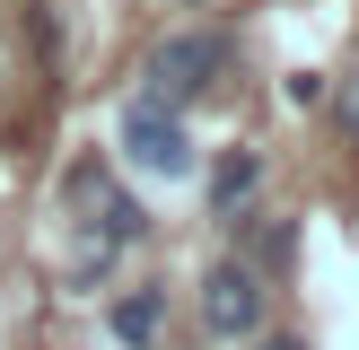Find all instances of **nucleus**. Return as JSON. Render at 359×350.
<instances>
[{
  "mask_svg": "<svg viewBox=\"0 0 359 350\" xmlns=\"http://www.w3.org/2000/svg\"><path fill=\"white\" fill-rule=\"evenodd\" d=\"M114 342H132V350H149L158 332H167V289H132V298H114Z\"/></svg>",
  "mask_w": 359,
  "mask_h": 350,
  "instance_id": "obj_5",
  "label": "nucleus"
},
{
  "mask_svg": "<svg viewBox=\"0 0 359 350\" xmlns=\"http://www.w3.org/2000/svg\"><path fill=\"white\" fill-rule=\"evenodd\" d=\"M62 192H70V210H79V227H88V237H97V262L114 254V245H132L140 227H149V210H140L132 192H123L114 175L97 167V158H79V167H70V184H62Z\"/></svg>",
  "mask_w": 359,
  "mask_h": 350,
  "instance_id": "obj_2",
  "label": "nucleus"
},
{
  "mask_svg": "<svg viewBox=\"0 0 359 350\" xmlns=\"http://www.w3.org/2000/svg\"><path fill=\"white\" fill-rule=\"evenodd\" d=\"M228 70V35H167V44L149 52V97L158 105H193L210 97Z\"/></svg>",
  "mask_w": 359,
  "mask_h": 350,
  "instance_id": "obj_3",
  "label": "nucleus"
},
{
  "mask_svg": "<svg viewBox=\"0 0 359 350\" xmlns=\"http://www.w3.org/2000/svg\"><path fill=\"white\" fill-rule=\"evenodd\" d=\"M202 324L219 332V342H237V332L263 324V280L245 272V262H210V280H202Z\"/></svg>",
  "mask_w": 359,
  "mask_h": 350,
  "instance_id": "obj_4",
  "label": "nucleus"
},
{
  "mask_svg": "<svg viewBox=\"0 0 359 350\" xmlns=\"http://www.w3.org/2000/svg\"><path fill=\"white\" fill-rule=\"evenodd\" d=\"M123 158H132L140 175H167V184H184V175L202 167V149H193V132L175 122V105H158V97L123 105Z\"/></svg>",
  "mask_w": 359,
  "mask_h": 350,
  "instance_id": "obj_1",
  "label": "nucleus"
},
{
  "mask_svg": "<svg viewBox=\"0 0 359 350\" xmlns=\"http://www.w3.org/2000/svg\"><path fill=\"white\" fill-rule=\"evenodd\" d=\"M255 184H263V158L228 149V158H219V175H210V202H219V210H237V202H245Z\"/></svg>",
  "mask_w": 359,
  "mask_h": 350,
  "instance_id": "obj_6",
  "label": "nucleus"
},
{
  "mask_svg": "<svg viewBox=\"0 0 359 350\" xmlns=\"http://www.w3.org/2000/svg\"><path fill=\"white\" fill-rule=\"evenodd\" d=\"M255 350H298V342H255Z\"/></svg>",
  "mask_w": 359,
  "mask_h": 350,
  "instance_id": "obj_7",
  "label": "nucleus"
}]
</instances>
